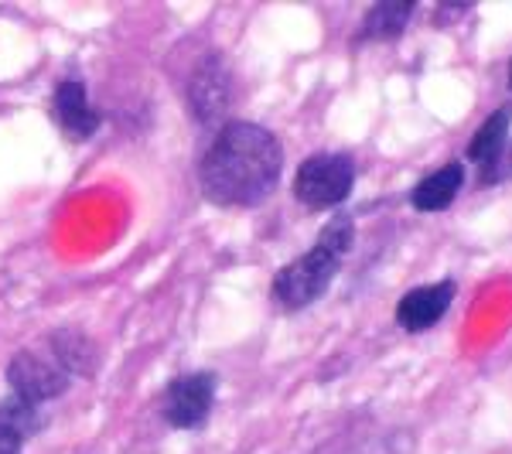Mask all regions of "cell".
<instances>
[{"instance_id":"cell-1","label":"cell","mask_w":512,"mask_h":454,"mask_svg":"<svg viewBox=\"0 0 512 454\" xmlns=\"http://www.w3.org/2000/svg\"><path fill=\"white\" fill-rule=\"evenodd\" d=\"M284 171V147L260 123L229 120L209 144L198 181L209 202L226 209H253L267 202Z\"/></svg>"},{"instance_id":"cell-2","label":"cell","mask_w":512,"mask_h":454,"mask_svg":"<svg viewBox=\"0 0 512 454\" xmlns=\"http://www.w3.org/2000/svg\"><path fill=\"white\" fill-rule=\"evenodd\" d=\"M352 239H355V226L349 216H335L328 222V226L321 229L318 243L311 246L304 257L287 263L274 277L270 294H274V301L280 308L301 311V308H308V304H315L318 297L332 287L338 270H342V260H345V253H349Z\"/></svg>"},{"instance_id":"cell-3","label":"cell","mask_w":512,"mask_h":454,"mask_svg":"<svg viewBox=\"0 0 512 454\" xmlns=\"http://www.w3.org/2000/svg\"><path fill=\"white\" fill-rule=\"evenodd\" d=\"M355 185V161L349 154H311L308 161L297 168L294 195L308 209H335L349 198Z\"/></svg>"},{"instance_id":"cell-4","label":"cell","mask_w":512,"mask_h":454,"mask_svg":"<svg viewBox=\"0 0 512 454\" xmlns=\"http://www.w3.org/2000/svg\"><path fill=\"white\" fill-rule=\"evenodd\" d=\"M69 379L72 376L52 359V352L41 356V352L24 349L11 359V366H7V383H11L14 396H21V400L31 403V407L62 396L69 390Z\"/></svg>"},{"instance_id":"cell-5","label":"cell","mask_w":512,"mask_h":454,"mask_svg":"<svg viewBox=\"0 0 512 454\" xmlns=\"http://www.w3.org/2000/svg\"><path fill=\"white\" fill-rule=\"evenodd\" d=\"M212 403H216V376L188 373L171 379V386L164 390L161 400V414L178 431H195V427H202L209 420Z\"/></svg>"},{"instance_id":"cell-6","label":"cell","mask_w":512,"mask_h":454,"mask_svg":"<svg viewBox=\"0 0 512 454\" xmlns=\"http://www.w3.org/2000/svg\"><path fill=\"white\" fill-rule=\"evenodd\" d=\"M229 103H233V76H229L222 55L209 52L192 72V82H188V106H192L198 123L219 127L229 113Z\"/></svg>"},{"instance_id":"cell-7","label":"cell","mask_w":512,"mask_h":454,"mask_svg":"<svg viewBox=\"0 0 512 454\" xmlns=\"http://www.w3.org/2000/svg\"><path fill=\"white\" fill-rule=\"evenodd\" d=\"M454 301V284L451 280H437V284H424V287H414L400 297L396 304V321H400L403 332H427L434 328L437 321L448 315Z\"/></svg>"},{"instance_id":"cell-8","label":"cell","mask_w":512,"mask_h":454,"mask_svg":"<svg viewBox=\"0 0 512 454\" xmlns=\"http://www.w3.org/2000/svg\"><path fill=\"white\" fill-rule=\"evenodd\" d=\"M509 130H512V106H499V110L475 130L472 144H468V158L478 164L482 185L499 181L502 158H506V151H509Z\"/></svg>"},{"instance_id":"cell-9","label":"cell","mask_w":512,"mask_h":454,"mask_svg":"<svg viewBox=\"0 0 512 454\" xmlns=\"http://www.w3.org/2000/svg\"><path fill=\"white\" fill-rule=\"evenodd\" d=\"M55 120H59V127L72 140H89L99 130V113L89 103L86 82L82 79L72 76L55 89Z\"/></svg>"},{"instance_id":"cell-10","label":"cell","mask_w":512,"mask_h":454,"mask_svg":"<svg viewBox=\"0 0 512 454\" xmlns=\"http://www.w3.org/2000/svg\"><path fill=\"white\" fill-rule=\"evenodd\" d=\"M465 188V164L448 161L444 168H437L434 175L417 181V188L410 192V205L417 212H444Z\"/></svg>"},{"instance_id":"cell-11","label":"cell","mask_w":512,"mask_h":454,"mask_svg":"<svg viewBox=\"0 0 512 454\" xmlns=\"http://www.w3.org/2000/svg\"><path fill=\"white\" fill-rule=\"evenodd\" d=\"M38 427V407L24 403L21 396L0 400V454H21L24 441H31Z\"/></svg>"},{"instance_id":"cell-12","label":"cell","mask_w":512,"mask_h":454,"mask_svg":"<svg viewBox=\"0 0 512 454\" xmlns=\"http://www.w3.org/2000/svg\"><path fill=\"white\" fill-rule=\"evenodd\" d=\"M48 352H52V359L59 362L69 376H93L96 373L99 352H96L93 338H89L86 332L62 328L59 335L48 338Z\"/></svg>"},{"instance_id":"cell-13","label":"cell","mask_w":512,"mask_h":454,"mask_svg":"<svg viewBox=\"0 0 512 454\" xmlns=\"http://www.w3.org/2000/svg\"><path fill=\"white\" fill-rule=\"evenodd\" d=\"M417 4L414 0H400V4H376L369 7V14L362 18V31L359 38L362 41H390V38H400L403 28L414 18Z\"/></svg>"},{"instance_id":"cell-14","label":"cell","mask_w":512,"mask_h":454,"mask_svg":"<svg viewBox=\"0 0 512 454\" xmlns=\"http://www.w3.org/2000/svg\"><path fill=\"white\" fill-rule=\"evenodd\" d=\"M509 86H512V65H509Z\"/></svg>"}]
</instances>
